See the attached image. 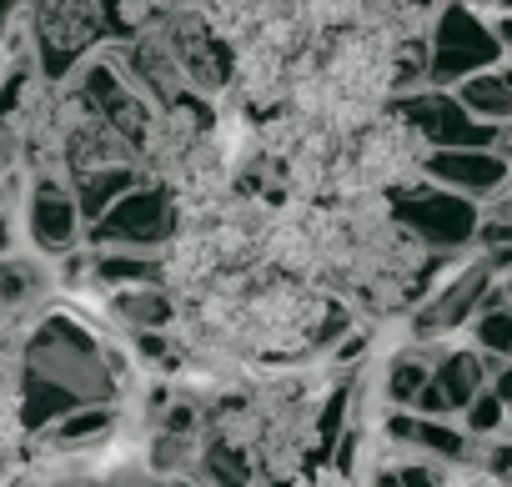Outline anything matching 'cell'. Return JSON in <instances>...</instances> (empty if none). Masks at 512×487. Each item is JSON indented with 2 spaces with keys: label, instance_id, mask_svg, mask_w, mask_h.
Returning a JSON list of instances; mask_svg holds the SVG:
<instances>
[{
  "label": "cell",
  "instance_id": "obj_18",
  "mask_svg": "<svg viewBox=\"0 0 512 487\" xmlns=\"http://www.w3.org/2000/svg\"><path fill=\"white\" fill-rule=\"evenodd\" d=\"M196 482H201V487H256V467H251V457H246L236 442H226V437L206 432Z\"/></svg>",
  "mask_w": 512,
  "mask_h": 487
},
{
  "label": "cell",
  "instance_id": "obj_5",
  "mask_svg": "<svg viewBox=\"0 0 512 487\" xmlns=\"http://www.w3.org/2000/svg\"><path fill=\"white\" fill-rule=\"evenodd\" d=\"M156 31L166 36V46L186 76V91L196 101H221L231 86V51L211 36L201 6H161Z\"/></svg>",
  "mask_w": 512,
  "mask_h": 487
},
{
  "label": "cell",
  "instance_id": "obj_13",
  "mask_svg": "<svg viewBox=\"0 0 512 487\" xmlns=\"http://www.w3.org/2000/svg\"><path fill=\"white\" fill-rule=\"evenodd\" d=\"M507 176L512 166L497 156V151H432L427 161V181L452 191V196H467V201H492L507 191Z\"/></svg>",
  "mask_w": 512,
  "mask_h": 487
},
{
  "label": "cell",
  "instance_id": "obj_26",
  "mask_svg": "<svg viewBox=\"0 0 512 487\" xmlns=\"http://www.w3.org/2000/svg\"><path fill=\"white\" fill-rule=\"evenodd\" d=\"M161 487H201V482H161Z\"/></svg>",
  "mask_w": 512,
  "mask_h": 487
},
{
  "label": "cell",
  "instance_id": "obj_2",
  "mask_svg": "<svg viewBox=\"0 0 512 487\" xmlns=\"http://www.w3.org/2000/svg\"><path fill=\"white\" fill-rule=\"evenodd\" d=\"M427 161H432V146L397 111H387L372 126H362L357 136H347L342 161H337V201L402 196L427 181Z\"/></svg>",
  "mask_w": 512,
  "mask_h": 487
},
{
  "label": "cell",
  "instance_id": "obj_16",
  "mask_svg": "<svg viewBox=\"0 0 512 487\" xmlns=\"http://www.w3.org/2000/svg\"><path fill=\"white\" fill-rule=\"evenodd\" d=\"M452 96H457V106H462V111H467L477 126H487V131H502V126H512V66L482 71V76L462 81Z\"/></svg>",
  "mask_w": 512,
  "mask_h": 487
},
{
  "label": "cell",
  "instance_id": "obj_25",
  "mask_svg": "<svg viewBox=\"0 0 512 487\" xmlns=\"http://www.w3.org/2000/svg\"><path fill=\"white\" fill-rule=\"evenodd\" d=\"M492 36H497V46L507 51V46H512V16H497V26H492Z\"/></svg>",
  "mask_w": 512,
  "mask_h": 487
},
{
  "label": "cell",
  "instance_id": "obj_21",
  "mask_svg": "<svg viewBox=\"0 0 512 487\" xmlns=\"http://www.w3.org/2000/svg\"><path fill=\"white\" fill-rule=\"evenodd\" d=\"M502 417H507V407H502L492 392H482V397L462 412V432H467L472 442H492V437L502 432Z\"/></svg>",
  "mask_w": 512,
  "mask_h": 487
},
{
  "label": "cell",
  "instance_id": "obj_19",
  "mask_svg": "<svg viewBox=\"0 0 512 487\" xmlns=\"http://www.w3.org/2000/svg\"><path fill=\"white\" fill-rule=\"evenodd\" d=\"M136 186H146L141 181V171L136 166H126V171H101V176H86V181H71V196H76V206H81V221L86 226H96L121 196H131Z\"/></svg>",
  "mask_w": 512,
  "mask_h": 487
},
{
  "label": "cell",
  "instance_id": "obj_6",
  "mask_svg": "<svg viewBox=\"0 0 512 487\" xmlns=\"http://www.w3.org/2000/svg\"><path fill=\"white\" fill-rule=\"evenodd\" d=\"M171 231H176V201L166 191H156V186H136L96 226H86V247L91 252H141V257H156Z\"/></svg>",
  "mask_w": 512,
  "mask_h": 487
},
{
  "label": "cell",
  "instance_id": "obj_3",
  "mask_svg": "<svg viewBox=\"0 0 512 487\" xmlns=\"http://www.w3.org/2000/svg\"><path fill=\"white\" fill-rule=\"evenodd\" d=\"M21 31L31 46V61L46 81H71L81 61H91L101 46L116 41L111 6L96 0H46V6H21Z\"/></svg>",
  "mask_w": 512,
  "mask_h": 487
},
{
  "label": "cell",
  "instance_id": "obj_11",
  "mask_svg": "<svg viewBox=\"0 0 512 487\" xmlns=\"http://www.w3.org/2000/svg\"><path fill=\"white\" fill-rule=\"evenodd\" d=\"M487 392V362L472 352V347H442L422 397H417V417H432V422H447L457 412H467L477 397Z\"/></svg>",
  "mask_w": 512,
  "mask_h": 487
},
{
  "label": "cell",
  "instance_id": "obj_4",
  "mask_svg": "<svg viewBox=\"0 0 512 487\" xmlns=\"http://www.w3.org/2000/svg\"><path fill=\"white\" fill-rule=\"evenodd\" d=\"M502 66V46L492 36V26L477 21V11L467 6H442L427 26V91H457L462 81L497 71Z\"/></svg>",
  "mask_w": 512,
  "mask_h": 487
},
{
  "label": "cell",
  "instance_id": "obj_14",
  "mask_svg": "<svg viewBox=\"0 0 512 487\" xmlns=\"http://www.w3.org/2000/svg\"><path fill=\"white\" fill-rule=\"evenodd\" d=\"M101 317L131 342V337H156V332H171L176 327V302L161 292V287H121V292H101L96 297Z\"/></svg>",
  "mask_w": 512,
  "mask_h": 487
},
{
  "label": "cell",
  "instance_id": "obj_1",
  "mask_svg": "<svg viewBox=\"0 0 512 487\" xmlns=\"http://www.w3.org/2000/svg\"><path fill=\"white\" fill-rule=\"evenodd\" d=\"M81 407H121L106 372V337L81 327L71 312H51L26 342V422L31 437Z\"/></svg>",
  "mask_w": 512,
  "mask_h": 487
},
{
  "label": "cell",
  "instance_id": "obj_17",
  "mask_svg": "<svg viewBox=\"0 0 512 487\" xmlns=\"http://www.w3.org/2000/svg\"><path fill=\"white\" fill-rule=\"evenodd\" d=\"M201 16H206V26H211V36L231 51V61L262 36V26L272 21V6H201Z\"/></svg>",
  "mask_w": 512,
  "mask_h": 487
},
{
  "label": "cell",
  "instance_id": "obj_9",
  "mask_svg": "<svg viewBox=\"0 0 512 487\" xmlns=\"http://www.w3.org/2000/svg\"><path fill=\"white\" fill-rule=\"evenodd\" d=\"M21 226H26L31 252H41L51 262H66L71 252L86 247V221H81V206H76L66 181H31L26 206H21Z\"/></svg>",
  "mask_w": 512,
  "mask_h": 487
},
{
  "label": "cell",
  "instance_id": "obj_10",
  "mask_svg": "<svg viewBox=\"0 0 512 487\" xmlns=\"http://www.w3.org/2000/svg\"><path fill=\"white\" fill-rule=\"evenodd\" d=\"M432 151H492L497 146V131L477 126L452 91H417V96H402L392 106Z\"/></svg>",
  "mask_w": 512,
  "mask_h": 487
},
{
  "label": "cell",
  "instance_id": "obj_20",
  "mask_svg": "<svg viewBox=\"0 0 512 487\" xmlns=\"http://www.w3.org/2000/svg\"><path fill=\"white\" fill-rule=\"evenodd\" d=\"M472 352H482L492 362H512V307L472 317Z\"/></svg>",
  "mask_w": 512,
  "mask_h": 487
},
{
  "label": "cell",
  "instance_id": "obj_23",
  "mask_svg": "<svg viewBox=\"0 0 512 487\" xmlns=\"http://www.w3.org/2000/svg\"><path fill=\"white\" fill-rule=\"evenodd\" d=\"M487 392H492V397H497V402H502V407L512 412V362H502V367L492 372V382H487Z\"/></svg>",
  "mask_w": 512,
  "mask_h": 487
},
{
  "label": "cell",
  "instance_id": "obj_15",
  "mask_svg": "<svg viewBox=\"0 0 512 487\" xmlns=\"http://www.w3.org/2000/svg\"><path fill=\"white\" fill-rule=\"evenodd\" d=\"M437 357H442V342H407V347H397V352L387 357L382 382H377L387 412H412V407H417V397H422V387H427Z\"/></svg>",
  "mask_w": 512,
  "mask_h": 487
},
{
  "label": "cell",
  "instance_id": "obj_7",
  "mask_svg": "<svg viewBox=\"0 0 512 487\" xmlns=\"http://www.w3.org/2000/svg\"><path fill=\"white\" fill-rule=\"evenodd\" d=\"M397 201V221L422 241L427 252H442V257H462L467 241H477V226H482V206L467 201V196H452L432 181L392 196Z\"/></svg>",
  "mask_w": 512,
  "mask_h": 487
},
{
  "label": "cell",
  "instance_id": "obj_24",
  "mask_svg": "<svg viewBox=\"0 0 512 487\" xmlns=\"http://www.w3.org/2000/svg\"><path fill=\"white\" fill-rule=\"evenodd\" d=\"M11 21H16V11L0 6V71H6V36H11Z\"/></svg>",
  "mask_w": 512,
  "mask_h": 487
},
{
  "label": "cell",
  "instance_id": "obj_12",
  "mask_svg": "<svg viewBox=\"0 0 512 487\" xmlns=\"http://www.w3.org/2000/svg\"><path fill=\"white\" fill-rule=\"evenodd\" d=\"M111 46H116V41H111ZM116 61H121L126 81H131L151 106H171V101L191 96V91H186V76H181V66H176V56H171V46H166V36H161L156 26L141 31L136 41L116 46Z\"/></svg>",
  "mask_w": 512,
  "mask_h": 487
},
{
  "label": "cell",
  "instance_id": "obj_8",
  "mask_svg": "<svg viewBox=\"0 0 512 487\" xmlns=\"http://www.w3.org/2000/svg\"><path fill=\"white\" fill-rule=\"evenodd\" d=\"M492 272H487V262L477 257V262H467V267H457V272H447L427 297H422V307L407 317V342H447L457 327H472V317H477V307H482V297L492 292Z\"/></svg>",
  "mask_w": 512,
  "mask_h": 487
},
{
  "label": "cell",
  "instance_id": "obj_22",
  "mask_svg": "<svg viewBox=\"0 0 512 487\" xmlns=\"http://www.w3.org/2000/svg\"><path fill=\"white\" fill-rule=\"evenodd\" d=\"M477 472L497 487H512V442H482V467Z\"/></svg>",
  "mask_w": 512,
  "mask_h": 487
}]
</instances>
